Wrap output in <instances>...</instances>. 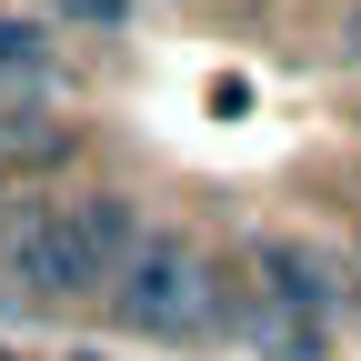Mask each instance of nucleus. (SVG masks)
I'll list each match as a JSON object with an SVG mask.
<instances>
[{
  "mask_svg": "<svg viewBox=\"0 0 361 361\" xmlns=\"http://www.w3.org/2000/svg\"><path fill=\"white\" fill-rule=\"evenodd\" d=\"M130 251H141V201L130 191H71L51 211L11 221L0 281H11L20 301H80V291H111Z\"/></svg>",
  "mask_w": 361,
  "mask_h": 361,
  "instance_id": "obj_1",
  "label": "nucleus"
},
{
  "mask_svg": "<svg viewBox=\"0 0 361 361\" xmlns=\"http://www.w3.org/2000/svg\"><path fill=\"white\" fill-rule=\"evenodd\" d=\"M341 322H361V271L322 241H261L251 251V351L271 361H331Z\"/></svg>",
  "mask_w": 361,
  "mask_h": 361,
  "instance_id": "obj_2",
  "label": "nucleus"
},
{
  "mask_svg": "<svg viewBox=\"0 0 361 361\" xmlns=\"http://www.w3.org/2000/svg\"><path fill=\"white\" fill-rule=\"evenodd\" d=\"M111 311H121V331L191 351V341H221V331H231V281L211 271L201 241L141 231V251H130V261H121V281H111Z\"/></svg>",
  "mask_w": 361,
  "mask_h": 361,
  "instance_id": "obj_3",
  "label": "nucleus"
},
{
  "mask_svg": "<svg viewBox=\"0 0 361 361\" xmlns=\"http://www.w3.org/2000/svg\"><path fill=\"white\" fill-rule=\"evenodd\" d=\"M51 30L40 20H0V80H51Z\"/></svg>",
  "mask_w": 361,
  "mask_h": 361,
  "instance_id": "obj_4",
  "label": "nucleus"
},
{
  "mask_svg": "<svg viewBox=\"0 0 361 361\" xmlns=\"http://www.w3.org/2000/svg\"><path fill=\"white\" fill-rule=\"evenodd\" d=\"M341 51L361 61V0H351V11H341Z\"/></svg>",
  "mask_w": 361,
  "mask_h": 361,
  "instance_id": "obj_5",
  "label": "nucleus"
},
{
  "mask_svg": "<svg viewBox=\"0 0 361 361\" xmlns=\"http://www.w3.org/2000/svg\"><path fill=\"white\" fill-rule=\"evenodd\" d=\"M61 361H101V351H61Z\"/></svg>",
  "mask_w": 361,
  "mask_h": 361,
  "instance_id": "obj_6",
  "label": "nucleus"
}]
</instances>
